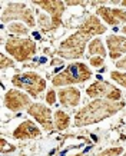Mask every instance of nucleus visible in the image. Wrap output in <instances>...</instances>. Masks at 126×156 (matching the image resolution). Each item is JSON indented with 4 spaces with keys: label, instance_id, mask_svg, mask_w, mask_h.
<instances>
[{
    "label": "nucleus",
    "instance_id": "1",
    "mask_svg": "<svg viewBox=\"0 0 126 156\" xmlns=\"http://www.w3.org/2000/svg\"><path fill=\"white\" fill-rule=\"evenodd\" d=\"M107 30V27L100 22L96 14L88 16L85 22L79 26L73 34H70L67 39L59 44L56 53L63 59L69 60H76L82 59L85 56V50L88 46V42L95 36L103 34Z\"/></svg>",
    "mask_w": 126,
    "mask_h": 156
},
{
    "label": "nucleus",
    "instance_id": "2",
    "mask_svg": "<svg viewBox=\"0 0 126 156\" xmlns=\"http://www.w3.org/2000/svg\"><path fill=\"white\" fill-rule=\"evenodd\" d=\"M125 108V102H112L107 99H95L86 106L80 108L75 115L76 128H83L89 125H95L110 118Z\"/></svg>",
    "mask_w": 126,
    "mask_h": 156
},
{
    "label": "nucleus",
    "instance_id": "3",
    "mask_svg": "<svg viewBox=\"0 0 126 156\" xmlns=\"http://www.w3.org/2000/svg\"><path fill=\"white\" fill-rule=\"evenodd\" d=\"M90 77H92L90 67L83 62H75V63L67 65L56 76H53L52 85L56 86V87H62V86L67 85H77V83L88 82Z\"/></svg>",
    "mask_w": 126,
    "mask_h": 156
},
{
    "label": "nucleus",
    "instance_id": "4",
    "mask_svg": "<svg viewBox=\"0 0 126 156\" xmlns=\"http://www.w3.org/2000/svg\"><path fill=\"white\" fill-rule=\"evenodd\" d=\"M5 50L16 62H29L34 57L38 46L29 37H10L5 43Z\"/></svg>",
    "mask_w": 126,
    "mask_h": 156
},
{
    "label": "nucleus",
    "instance_id": "5",
    "mask_svg": "<svg viewBox=\"0 0 126 156\" xmlns=\"http://www.w3.org/2000/svg\"><path fill=\"white\" fill-rule=\"evenodd\" d=\"M12 85L26 92L30 98H39L46 89V80L39 73H34V72L14 75L12 77Z\"/></svg>",
    "mask_w": 126,
    "mask_h": 156
},
{
    "label": "nucleus",
    "instance_id": "6",
    "mask_svg": "<svg viewBox=\"0 0 126 156\" xmlns=\"http://www.w3.org/2000/svg\"><path fill=\"white\" fill-rule=\"evenodd\" d=\"M2 23H13V22H22L27 27H34L36 20H34V13L27 5L19 3V2H13V3H7L5 9L2 10Z\"/></svg>",
    "mask_w": 126,
    "mask_h": 156
},
{
    "label": "nucleus",
    "instance_id": "7",
    "mask_svg": "<svg viewBox=\"0 0 126 156\" xmlns=\"http://www.w3.org/2000/svg\"><path fill=\"white\" fill-rule=\"evenodd\" d=\"M32 5H36L38 7H40L46 13L50 14L49 16L50 17V32L56 30L57 27H60L63 24L62 16L66 10L65 2H60V0H34V2H32Z\"/></svg>",
    "mask_w": 126,
    "mask_h": 156
},
{
    "label": "nucleus",
    "instance_id": "8",
    "mask_svg": "<svg viewBox=\"0 0 126 156\" xmlns=\"http://www.w3.org/2000/svg\"><path fill=\"white\" fill-rule=\"evenodd\" d=\"M86 95L90 98H105L112 102H121L122 90L115 85H110L109 82L98 80L86 87Z\"/></svg>",
    "mask_w": 126,
    "mask_h": 156
},
{
    "label": "nucleus",
    "instance_id": "9",
    "mask_svg": "<svg viewBox=\"0 0 126 156\" xmlns=\"http://www.w3.org/2000/svg\"><path fill=\"white\" fill-rule=\"evenodd\" d=\"M5 108L10 112H20V110H27V108L32 105L30 96L26 95L20 89H10L5 95Z\"/></svg>",
    "mask_w": 126,
    "mask_h": 156
},
{
    "label": "nucleus",
    "instance_id": "10",
    "mask_svg": "<svg viewBox=\"0 0 126 156\" xmlns=\"http://www.w3.org/2000/svg\"><path fill=\"white\" fill-rule=\"evenodd\" d=\"M33 119H36V122L42 126L46 132H52L55 128V119L52 116L50 108L45 106L43 103H32L26 110Z\"/></svg>",
    "mask_w": 126,
    "mask_h": 156
},
{
    "label": "nucleus",
    "instance_id": "11",
    "mask_svg": "<svg viewBox=\"0 0 126 156\" xmlns=\"http://www.w3.org/2000/svg\"><path fill=\"white\" fill-rule=\"evenodd\" d=\"M96 16L99 19L106 22L109 26H119L126 24V10L123 9H113L107 6H99L96 9Z\"/></svg>",
    "mask_w": 126,
    "mask_h": 156
},
{
    "label": "nucleus",
    "instance_id": "12",
    "mask_svg": "<svg viewBox=\"0 0 126 156\" xmlns=\"http://www.w3.org/2000/svg\"><path fill=\"white\" fill-rule=\"evenodd\" d=\"M107 55L112 60H121V57L126 55V36L109 34L106 37Z\"/></svg>",
    "mask_w": 126,
    "mask_h": 156
},
{
    "label": "nucleus",
    "instance_id": "13",
    "mask_svg": "<svg viewBox=\"0 0 126 156\" xmlns=\"http://www.w3.org/2000/svg\"><path fill=\"white\" fill-rule=\"evenodd\" d=\"M40 135H42V130H40L38 125L33 123V120H30V119L22 122L13 132V137L17 139V140H30V139L39 137Z\"/></svg>",
    "mask_w": 126,
    "mask_h": 156
},
{
    "label": "nucleus",
    "instance_id": "14",
    "mask_svg": "<svg viewBox=\"0 0 126 156\" xmlns=\"http://www.w3.org/2000/svg\"><path fill=\"white\" fill-rule=\"evenodd\" d=\"M57 98L62 106L65 108H76L80 102V90L75 86L62 87L57 92Z\"/></svg>",
    "mask_w": 126,
    "mask_h": 156
},
{
    "label": "nucleus",
    "instance_id": "15",
    "mask_svg": "<svg viewBox=\"0 0 126 156\" xmlns=\"http://www.w3.org/2000/svg\"><path fill=\"white\" fill-rule=\"evenodd\" d=\"M88 53H89V57L92 56H100L105 59V56L107 55V50L105 49V44H103L102 39H93L90 40V43L88 44Z\"/></svg>",
    "mask_w": 126,
    "mask_h": 156
},
{
    "label": "nucleus",
    "instance_id": "16",
    "mask_svg": "<svg viewBox=\"0 0 126 156\" xmlns=\"http://www.w3.org/2000/svg\"><path fill=\"white\" fill-rule=\"evenodd\" d=\"M70 126V116L63 110H56L55 113V128L57 130H66Z\"/></svg>",
    "mask_w": 126,
    "mask_h": 156
},
{
    "label": "nucleus",
    "instance_id": "17",
    "mask_svg": "<svg viewBox=\"0 0 126 156\" xmlns=\"http://www.w3.org/2000/svg\"><path fill=\"white\" fill-rule=\"evenodd\" d=\"M7 30H9V33L14 34V37H26L30 33L29 27L24 26V23H22V22H13V23H10L7 26Z\"/></svg>",
    "mask_w": 126,
    "mask_h": 156
},
{
    "label": "nucleus",
    "instance_id": "18",
    "mask_svg": "<svg viewBox=\"0 0 126 156\" xmlns=\"http://www.w3.org/2000/svg\"><path fill=\"white\" fill-rule=\"evenodd\" d=\"M110 77H112L113 82H116L117 85L123 86L126 89V72H119V70H113L110 73Z\"/></svg>",
    "mask_w": 126,
    "mask_h": 156
},
{
    "label": "nucleus",
    "instance_id": "19",
    "mask_svg": "<svg viewBox=\"0 0 126 156\" xmlns=\"http://www.w3.org/2000/svg\"><path fill=\"white\" fill-rule=\"evenodd\" d=\"M125 149L121 146H116V147H107L105 151H102L100 153H98L96 156H122L123 155Z\"/></svg>",
    "mask_w": 126,
    "mask_h": 156
},
{
    "label": "nucleus",
    "instance_id": "20",
    "mask_svg": "<svg viewBox=\"0 0 126 156\" xmlns=\"http://www.w3.org/2000/svg\"><path fill=\"white\" fill-rule=\"evenodd\" d=\"M0 67H2V70H6L9 67H14V60L10 56H6L5 53H2V56H0Z\"/></svg>",
    "mask_w": 126,
    "mask_h": 156
},
{
    "label": "nucleus",
    "instance_id": "21",
    "mask_svg": "<svg viewBox=\"0 0 126 156\" xmlns=\"http://www.w3.org/2000/svg\"><path fill=\"white\" fill-rule=\"evenodd\" d=\"M56 96H57L56 90H53V89L47 90L46 96H45V100H46V103L50 105V106H52V105H55V103H56Z\"/></svg>",
    "mask_w": 126,
    "mask_h": 156
},
{
    "label": "nucleus",
    "instance_id": "22",
    "mask_svg": "<svg viewBox=\"0 0 126 156\" xmlns=\"http://www.w3.org/2000/svg\"><path fill=\"white\" fill-rule=\"evenodd\" d=\"M0 151H2V153L14 152V151H16V146H13V145H7L6 139H0Z\"/></svg>",
    "mask_w": 126,
    "mask_h": 156
},
{
    "label": "nucleus",
    "instance_id": "23",
    "mask_svg": "<svg viewBox=\"0 0 126 156\" xmlns=\"http://www.w3.org/2000/svg\"><path fill=\"white\" fill-rule=\"evenodd\" d=\"M89 63H90V66H93V67H102L105 60L100 56H92V57H89Z\"/></svg>",
    "mask_w": 126,
    "mask_h": 156
},
{
    "label": "nucleus",
    "instance_id": "24",
    "mask_svg": "<svg viewBox=\"0 0 126 156\" xmlns=\"http://www.w3.org/2000/svg\"><path fill=\"white\" fill-rule=\"evenodd\" d=\"M116 67L119 69V70H126V56L123 57V59H121V60L116 62Z\"/></svg>",
    "mask_w": 126,
    "mask_h": 156
},
{
    "label": "nucleus",
    "instance_id": "25",
    "mask_svg": "<svg viewBox=\"0 0 126 156\" xmlns=\"http://www.w3.org/2000/svg\"><path fill=\"white\" fill-rule=\"evenodd\" d=\"M66 6H86V2H77V0H75V2H70V0H67V2H65Z\"/></svg>",
    "mask_w": 126,
    "mask_h": 156
},
{
    "label": "nucleus",
    "instance_id": "26",
    "mask_svg": "<svg viewBox=\"0 0 126 156\" xmlns=\"http://www.w3.org/2000/svg\"><path fill=\"white\" fill-rule=\"evenodd\" d=\"M122 33L126 34V27H122Z\"/></svg>",
    "mask_w": 126,
    "mask_h": 156
},
{
    "label": "nucleus",
    "instance_id": "27",
    "mask_svg": "<svg viewBox=\"0 0 126 156\" xmlns=\"http://www.w3.org/2000/svg\"><path fill=\"white\" fill-rule=\"evenodd\" d=\"M122 156H126V151H125V152H123V155H122Z\"/></svg>",
    "mask_w": 126,
    "mask_h": 156
}]
</instances>
